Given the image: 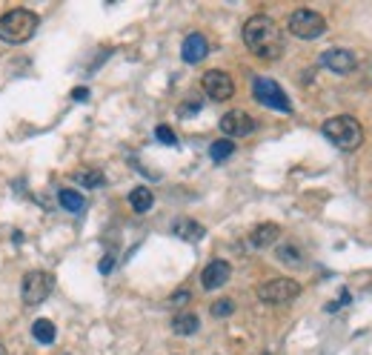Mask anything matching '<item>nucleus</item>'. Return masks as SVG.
<instances>
[{"mask_svg":"<svg viewBox=\"0 0 372 355\" xmlns=\"http://www.w3.org/2000/svg\"><path fill=\"white\" fill-rule=\"evenodd\" d=\"M244 43L247 49L255 55V57H264V60H275L283 55V38H281V29L272 18L266 15H252L247 23H244Z\"/></svg>","mask_w":372,"mask_h":355,"instance_id":"obj_1","label":"nucleus"},{"mask_svg":"<svg viewBox=\"0 0 372 355\" xmlns=\"http://www.w3.org/2000/svg\"><path fill=\"white\" fill-rule=\"evenodd\" d=\"M324 137L329 140L332 147H338L341 152H352L363 144V126L352 118V115H335L329 120H324L321 126Z\"/></svg>","mask_w":372,"mask_h":355,"instance_id":"obj_2","label":"nucleus"},{"mask_svg":"<svg viewBox=\"0 0 372 355\" xmlns=\"http://www.w3.org/2000/svg\"><path fill=\"white\" fill-rule=\"evenodd\" d=\"M38 15L29 9H12L0 18V40L4 43H26L38 32Z\"/></svg>","mask_w":372,"mask_h":355,"instance_id":"obj_3","label":"nucleus"},{"mask_svg":"<svg viewBox=\"0 0 372 355\" xmlns=\"http://www.w3.org/2000/svg\"><path fill=\"white\" fill-rule=\"evenodd\" d=\"M55 290V275L46 272V269H32L23 275V283H21V295H23V304L35 307V304H43Z\"/></svg>","mask_w":372,"mask_h":355,"instance_id":"obj_4","label":"nucleus"},{"mask_svg":"<svg viewBox=\"0 0 372 355\" xmlns=\"http://www.w3.org/2000/svg\"><path fill=\"white\" fill-rule=\"evenodd\" d=\"M298 295H301V283H298L295 278H272V281H266V283H261V287H258V298L264 304H269V307L289 304Z\"/></svg>","mask_w":372,"mask_h":355,"instance_id":"obj_5","label":"nucleus"},{"mask_svg":"<svg viewBox=\"0 0 372 355\" xmlns=\"http://www.w3.org/2000/svg\"><path fill=\"white\" fill-rule=\"evenodd\" d=\"M286 29L295 35V38H301V40H315L327 32V21L312 12V9H295L286 21Z\"/></svg>","mask_w":372,"mask_h":355,"instance_id":"obj_6","label":"nucleus"},{"mask_svg":"<svg viewBox=\"0 0 372 355\" xmlns=\"http://www.w3.org/2000/svg\"><path fill=\"white\" fill-rule=\"evenodd\" d=\"M252 98L266 106V109H275V112H292V103L286 98V92L272 81V78H255L252 81Z\"/></svg>","mask_w":372,"mask_h":355,"instance_id":"obj_7","label":"nucleus"},{"mask_svg":"<svg viewBox=\"0 0 372 355\" xmlns=\"http://www.w3.org/2000/svg\"><path fill=\"white\" fill-rule=\"evenodd\" d=\"M201 86L209 101H230L235 95V81L227 72H220V69H209L201 81Z\"/></svg>","mask_w":372,"mask_h":355,"instance_id":"obj_8","label":"nucleus"},{"mask_svg":"<svg viewBox=\"0 0 372 355\" xmlns=\"http://www.w3.org/2000/svg\"><path fill=\"white\" fill-rule=\"evenodd\" d=\"M321 66L335 72V75H352L358 69V57L349 49H327L321 55Z\"/></svg>","mask_w":372,"mask_h":355,"instance_id":"obj_9","label":"nucleus"},{"mask_svg":"<svg viewBox=\"0 0 372 355\" xmlns=\"http://www.w3.org/2000/svg\"><path fill=\"white\" fill-rule=\"evenodd\" d=\"M255 129V120L244 112V109H232L220 118V132L227 135V137H244Z\"/></svg>","mask_w":372,"mask_h":355,"instance_id":"obj_10","label":"nucleus"},{"mask_svg":"<svg viewBox=\"0 0 372 355\" xmlns=\"http://www.w3.org/2000/svg\"><path fill=\"white\" fill-rule=\"evenodd\" d=\"M230 275H232V266L227 261H212V264L203 266L201 283H203V290H220L223 283L230 281Z\"/></svg>","mask_w":372,"mask_h":355,"instance_id":"obj_11","label":"nucleus"},{"mask_svg":"<svg viewBox=\"0 0 372 355\" xmlns=\"http://www.w3.org/2000/svg\"><path fill=\"white\" fill-rule=\"evenodd\" d=\"M206 55H209V40H206L201 32L186 35V40H184V46H181V57H184L186 63H201Z\"/></svg>","mask_w":372,"mask_h":355,"instance_id":"obj_12","label":"nucleus"},{"mask_svg":"<svg viewBox=\"0 0 372 355\" xmlns=\"http://www.w3.org/2000/svg\"><path fill=\"white\" fill-rule=\"evenodd\" d=\"M278 238H281V227H278V224H261V227H255V230L249 232V244H252L255 249L272 247Z\"/></svg>","mask_w":372,"mask_h":355,"instance_id":"obj_13","label":"nucleus"},{"mask_svg":"<svg viewBox=\"0 0 372 355\" xmlns=\"http://www.w3.org/2000/svg\"><path fill=\"white\" fill-rule=\"evenodd\" d=\"M129 206L137 212V215L149 212V209L155 206V195H152V189H149V186H135V189L129 192Z\"/></svg>","mask_w":372,"mask_h":355,"instance_id":"obj_14","label":"nucleus"},{"mask_svg":"<svg viewBox=\"0 0 372 355\" xmlns=\"http://www.w3.org/2000/svg\"><path fill=\"white\" fill-rule=\"evenodd\" d=\"M203 232H206V230H203L198 221H192V218H181V221H175V235L184 238V241H201Z\"/></svg>","mask_w":372,"mask_h":355,"instance_id":"obj_15","label":"nucleus"},{"mask_svg":"<svg viewBox=\"0 0 372 355\" xmlns=\"http://www.w3.org/2000/svg\"><path fill=\"white\" fill-rule=\"evenodd\" d=\"M198 327H201V321H198V315H192V312H181V315H175V321H172V332H175V335H195Z\"/></svg>","mask_w":372,"mask_h":355,"instance_id":"obj_16","label":"nucleus"},{"mask_svg":"<svg viewBox=\"0 0 372 355\" xmlns=\"http://www.w3.org/2000/svg\"><path fill=\"white\" fill-rule=\"evenodd\" d=\"M32 335H35L38 344H52L57 332H55V324H52L49 318H38V321L32 324Z\"/></svg>","mask_w":372,"mask_h":355,"instance_id":"obj_17","label":"nucleus"},{"mask_svg":"<svg viewBox=\"0 0 372 355\" xmlns=\"http://www.w3.org/2000/svg\"><path fill=\"white\" fill-rule=\"evenodd\" d=\"M60 206L69 209V212H84L86 201L81 192H74V189H60Z\"/></svg>","mask_w":372,"mask_h":355,"instance_id":"obj_18","label":"nucleus"},{"mask_svg":"<svg viewBox=\"0 0 372 355\" xmlns=\"http://www.w3.org/2000/svg\"><path fill=\"white\" fill-rule=\"evenodd\" d=\"M232 152H235V144H232V140H227V137H223V140H215V144L209 147L212 161H227Z\"/></svg>","mask_w":372,"mask_h":355,"instance_id":"obj_19","label":"nucleus"},{"mask_svg":"<svg viewBox=\"0 0 372 355\" xmlns=\"http://www.w3.org/2000/svg\"><path fill=\"white\" fill-rule=\"evenodd\" d=\"M278 261H283V264H289V266H295V264H301L304 261V255L298 252V247H292V244H283V247H278Z\"/></svg>","mask_w":372,"mask_h":355,"instance_id":"obj_20","label":"nucleus"},{"mask_svg":"<svg viewBox=\"0 0 372 355\" xmlns=\"http://www.w3.org/2000/svg\"><path fill=\"white\" fill-rule=\"evenodd\" d=\"M78 181H81L84 186H89V189H98V186L106 184L103 172H98V169H84V172H78Z\"/></svg>","mask_w":372,"mask_h":355,"instance_id":"obj_21","label":"nucleus"},{"mask_svg":"<svg viewBox=\"0 0 372 355\" xmlns=\"http://www.w3.org/2000/svg\"><path fill=\"white\" fill-rule=\"evenodd\" d=\"M232 312H235V304H232L230 298H220V301L212 304V315H215V318H227V315H232Z\"/></svg>","mask_w":372,"mask_h":355,"instance_id":"obj_22","label":"nucleus"},{"mask_svg":"<svg viewBox=\"0 0 372 355\" xmlns=\"http://www.w3.org/2000/svg\"><path fill=\"white\" fill-rule=\"evenodd\" d=\"M155 137L161 140V144H167V147H175V144H178V137H175V132H172L169 126H158V129H155Z\"/></svg>","mask_w":372,"mask_h":355,"instance_id":"obj_23","label":"nucleus"},{"mask_svg":"<svg viewBox=\"0 0 372 355\" xmlns=\"http://www.w3.org/2000/svg\"><path fill=\"white\" fill-rule=\"evenodd\" d=\"M186 301H189V290H178V293L172 295V304H175V307H184Z\"/></svg>","mask_w":372,"mask_h":355,"instance_id":"obj_24","label":"nucleus"},{"mask_svg":"<svg viewBox=\"0 0 372 355\" xmlns=\"http://www.w3.org/2000/svg\"><path fill=\"white\" fill-rule=\"evenodd\" d=\"M349 304V293H341V301H335V304H327V312H335L338 307H346Z\"/></svg>","mask_w":372,"mask_h":355,"instance_id":"obj_25","label":"nucleus"},{"mask_svg":"<svg viewBox=\"0 0 372 355\" xmlns=\"http://www.w3.org/2000/svg\"><path fill=\"white\" fill-rule=\"evenodd\" d=\"M72 98H74V101H86V98H89V89H86V86H78V89L72 92Z\"/></svg>","mask_w":372,"mask_h":355,"instance_id":"obj_26","label":"nucleus"},{"mask_svg":"<svg viewBox=\"0 0 372 355\" xmlns=\"http://www.w3.org/2000/svg\"><path fill=\"white\" fill-rule=\"evenodd\" d=\"M112 266H115V258H112V255H106V258H103V261H101V272H103V275H106V272H109V269H112Z\"/></svg>","mask_w":372,"mask_h":355,"instance_id":"obj_27","label":"nucleus"},{"mask_svg":"<svg viewBox=\"0 0 372 355\" xmlns=\"http://www.w3.org/2000/svg\"><path fill=\"white\" fill-rule=\"evenodd\" d=\"M198 106H201L198 101H195V103H186V106H181V115H184V118H189V112H198Z\"/></svg>","mask_w":372,"mask_h":355,"instance_id":"obj_28","label":"nucleus"},{"mask_svg":"<svg viewBox=\"0 0 372 355\" xmlns=\"http://www.w3.org/2000/svg\"><path fill=\"white\" fill-rule=\"evenodd\" d=\"M0 355H9V352H6V346H4V341H0Z\"/></svg>","mask_w":372,"mask_h":355,"instance_id":"obj_29","label":"nucleus"},{"mask_svg":"<svg viewBox=\"0 0 372 355\" xmlns=\"http://www.w3.org/2000/svg\"><path fill=\"white\" fill-rule=\"evenodd\" d=\"M60 355H69V352H60Z\"/></svg>","mask_w":372,"mask_h":355,"instance_id":"obj_30","label":"nucleus"}]
</instances>
